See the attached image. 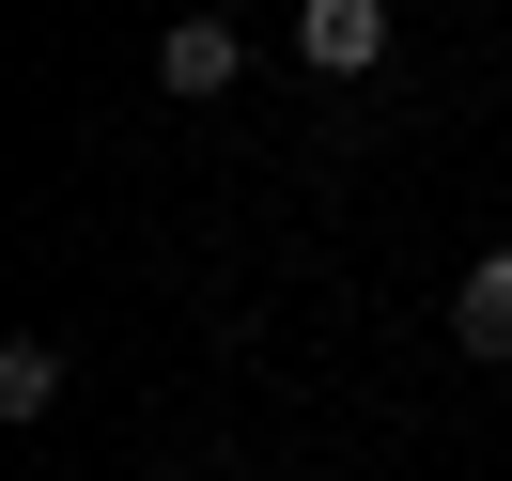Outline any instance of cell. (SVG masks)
I'll list each match as a JSON object with an SVG mask.
<instances>
[{"instance_id":"obj_3","label":"cell","mask_w":512,"mask_h":481,"mask_svg":"<svg viewBox=\"0 0 512 481\" xmlns=\"http://www.w3.org/2000/svg\"><path fill=\"white\" fill-rule=\"evenodd\" d=\"M450 342H466V357H512V249H481L466 280H450Z\"/></svg>"},{"instance_id":"obj_2","label":"cell","mask_w":512,"mask_h":481,"mask_svg":"<svg viewBox=\"0 0 512 481\" xmlns=\"http://www.w3.org/2000/svg\"><path fill=\"white\" fill-rule=\"evenodd\" d=\"M156 78H171V94H233V78H249V32H233V16H171Z\"/></svg>"},{"instance_id":"obj_4","label":"cell","mask_w":512,"mask_h":481,"mask_svg":"<svg viewBox=\"0 0 512 481\" xmlns=\"http://www.w3.org/2000/svg\"><path fill=\"white\" fill-rule=\"evenodd\" d=\"M63 404V342H0V419H47Z\"/></svg>"},{"instance_id":"obj_1","label":"cell","mask_w":512,"mask_h":481,"mask_svg":"<svg viewBox=\"0 0 512 481\" xmlns=\"http://www.w3.org/2000/svg\"><path fill=\"white\" fill-rule=\"evenodd\" d=\"M295 63L311 78H373L388 63V0H295Z\"/></svg>"},{"instance_id":"obj_5","label":"cell","mask_w":512,"mask_h":481,"mask_svg":"<svg viewBox=\"0 0 512 481\" xmlns=\"http://www.w3.org/2000/svg\"><path fill=\"white\" fill-rule=\"evenodd\" d=\"M156 481H171V466H156Z\"/></svg>"}]
</instances>
